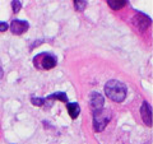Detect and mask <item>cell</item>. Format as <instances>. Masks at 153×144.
Instances as JSON below:
<instances>
[{
    "mask_svg": "<svg viewBox=\"0 0 153 144\" xmlns=\"http://www.w3.org/2000/svg\"><path fill=\"white\" fill-rule=\"evenodd\" d=\"M49 98H51V99H60V101H63L64 103H68V96H66V93H64V92L52 93Z\"/></svg>",
    "mask_w": 153,
    "mask_h": 144,
    "instance_id": "cell-10",
    "label": "cell"
},
{
    "mask_svg": "<svg viewBox=\"0 0 153 144\" xmlns=\"http://www.w3.org/2000/svg\"><path fill=\"white\" fill-rule=\"evenodd\" d=\"M112 115L111 111L107 108H101V110H97L94 111L93 114V126H94V130L96 131H102L106 125L110 122Z\"/></svg>",
    "mask_w": 153,
    "mask_h": 144,
    "instance_id": "cell-2",
    "label": "cell"
},
{
    "mask_svg": "<svg viewBox=\"0 0 153 144\" xmlns=\"http://www.w3.org/2000/svg\"><path fill=\"white\" fill-rule=\"evenodd\" d=\"M31 102L35 105V106H42L45 103V98H38V97H32Z\"/></svg>",
    "mask_w": 153,
    "mask_h": 144,
    "instance_id": "cell-12",
    "label": "cell"
},
{
    "mask_svg": "<svg viewBox=\"0 0 153 144\" xmlns=\"http://www.w3.org/2000/svg\"><path fill=\"white\" fill-rule=\"evenodd\" d=\"M105 93L114 102H123L126 97V87L125 84L119 80H108L105 85Z\"/></svg>",
    "mask_w": 153,
    "mask_h": 144,
    "instance_id": "cell-1",
    "label": "cell"
},
{
    "mask_svg": "<svg viewBox=\"0 0 153 144\" xmlns=\"http://www.w3.org/2000/svg\"><path fill=\"white\" fill-rule=\"evenodd\" d=\"M140 115L146 125L152 126V107L148 102H143L140 107Z\"/></svg>",
    "mask_w": 153,
    "mask_h": 144,
    "instance_id": "cell-6",
    "label": "cell"
},
{
    "mask_svg": "<svg viewBox=\"0 0 153 144\" xmlns=\"http://www.w3.org/2000/svg\"><path fill=\"white\" fill-rule=\"evenodd\" d=\"M66 108H68V112H69V115H70L71 119H76V117L79 116V114H80V107H79L78 103H75V102L66 103Z\"/></svg>",
    "mask_w": 153,
    "mask_h": 144,
    "instance_id": "cell-8",
    "label": "cell"
},
{
    "mask_svg": "<svg viewBox=\"0 0 153 144\" xmlns=\"http://www.w3.org/2000/svg\"><path fill=\"white\" fill-rule=\"evenodd\" d=\"M12 8H13V12L14 13H18L19 10H21V8H22V3L21 1H16V0H14V1H12Z\"/></svg>",
    "mask_w": 153,
    "mask_h": 144,
    "instance_id": "cell-13",
    "label": "cell"
},
{
    "mask_svg": "<svg viewBox=\"0 0 153 144\" xmlns=\"http://www.w3.org/2000/svg\"><path fill=\"white\" fill-rule=\"evenodd\" d=\"M41 64H42V68L44 69H52L54 66L56 65V57L51 54H45L41 56Z\"/></svg>",
    "mask_w": 153,
    "mask_h": 144,
    "instance_id": "cell-7",
    "label": "cell"
},
{
    "mask_svg": "<svg viewBox=\"0 0 153 144\" xmlns=\"http://www.w3.org/2000/svg\"><path fill=\"white\" fill-rule=\"evenodd\" d=\"M133 23L138 30L144 32L148 27L151 26V18H148L146 14H142V13H138L135 17L133 18Z\"/></svg>",
    "mask_w": 153,
    "mask_h": 144,
    "instance_id": "cell-3",
    "label": "cell"
},
{
    "mask_svg": "<svg viewBox=\"0 0 153 144\" xmlns=\"http://www.w3.org/2000/svg\"><path fill=\"white\" fill-rule=\"evenodd\" d=\"M1 76H3V69L0 68V79H1Z\"/></svg>",
    "mask_w": 153,
    "mask_h": 144,
    "instance_id": "cell-15",
    "label": "cell"
},
{
    "mask_svg": "<svg viewBox=\"0 0 153 144\" xmlns=\"http://www.w3.org/2000/svg\"><path fill=\"white\" fill-rule=\"evenodd\" d=\"M10 31L13 35H22V33H25L28 28H30V24H28V22L26 21H19V19H16V21H13L10 23Z\"/></svg>",
    "mask_w": 153,
    "mask_h": 144,
    "instance_id": "cell-5",
    "label": "cell"
},
{
    "mask_svg": "<svg viewBox=\"0 0 153 144\" xmlns=\"http://www.w3.org/2000/svg\"><path fill=\"white\" fill-rule=\"evenodd\" d=\"M103 103H105V98L102 94H100L98 92H92L89 96V106L93 111L103 108Z\"/></svg>",
    "mask_w": 153,
    "mask_h": 144,
    "instance_id": "cell-4",
    "label": "cell"
},
{
    "mask_svg": "<svg viewBox=\"0 0 153 144\" xmlns=\"http://www.w3.org/2000/svg\"><path fill=\"white\" fill-rule=\"evenodd\" d=\"M8 28H9L8 23H5V22H0V32H5Z\"/></svg>",
    "mask_w": 153,
    "mask_h": 144,
    "instance_id": "cell-14",
    "label": "cell"
},
{
    "mask_svg": "<svg viewBox=\"0 0 153 144\" xmlns=\"http://www.w3.org/2000/svg\"><path fill=\"white\" fill-rule=\"evenodd\" d=\"M74 7L78 12H83L85 9V7H87V1H85V0H75Z\"/></svg>",
    "mask_w": 153,
    "mask_h": 144,
    "instance_id": "cell-11",
    "label": "cell"
},
{
    "mask_svg": "<svg viewBox=\"0 0 153 144\" xmlns=\"http://www.w3.org/2000/svg\"><path fill=\"white\" fill-rule=\"evenodd\" d=\"M126 3L125 0H107V4H108V7L114 9V10H119V9H121L123 7H125L126 5Z\"/></svg>",
    "mask_w": 153,
    "mask_h": 144,
    "instance_id": "cell-9",
    "label": "cell"
}]
</instances>
